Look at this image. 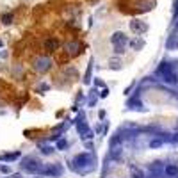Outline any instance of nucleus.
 <instances>
[{"label":"nucleus","instance_id":"f3484780","mask_svg":"<svg viewBox=\"0 0 178 178\" xmlns=\"http://www.w3.org/2000/svg\"><path fill=\"white\" fill-rule=\"evenodd\" d=\"M45 45H46L48 48H55V46H57V43H55V41H52V39H48V41L45 43Z\"/></svg>","mask_w":178,"mask_h":178},{"label":"nucleus","instance_id":"4468645a","mask_svg":"<svg viewBox=\"0 0 178 178\" xmlns=\"http://www.w3.org/2000/svg\"><path fill=\"white\" fill-rule=\"evenodd\" d=\"M41 153L43 155H50V153H54V150L50 148V146H41Z\"/></svg>","mask_w":178,"mask_h":178},{"label":"nucleus","instance_id":"5701e85b","mask_svg":"<svg viewBox=\"0 0 178 178\" xmlns=\"http://www.w3.org/2000/svg\"><path fill=\"white\" fill-rule=\"evenodd\" d=\"M36 178H39V176H36Z\"/></svg>","mask_w":178,"mask_h":178},{"label":"nucleus","instance_id":"dca6fc26","mask_svg":"<svg viewBox=\"0 0 178 178\" xmlns=\"http://www.w3.org/2000/svg\"><path fill=\"white\" fill-rule=\"evenodd\" d=\"M0 171H2L4 175H9V173H11V169H9L7 166H2V164H0Z\"/></svg>","mask_w":178,"mask_h":178},{"label":"nucleus","instance_id":"412c9836","mask_svg":"<svg viewBox=\"0 0 178 178\" xmlns=\"http://www.w3.org/2000/svg\"><path fill=\"white\" fill-rule=\"evenodd\" d=\"M134 176H135V178H142V173H141L139 169H134Z\"/></svg>","mask_w":178,"mask_h":178},{"label":"nucleus","instance_id":"f8f14e48","mask_svg":"<svg viewBox=\"0 0 178 178\" xmlns=\"http://www.w3.org/2000/svg\"><path fill=\"white\" fill-rule=\"evenodd\" d=\"M68 148V141L66 139H59L57 141V150H66Z\"/></svg>","mask_w":178,"mask_h":178},{"label":"nucleus","instance_id":"6ab92c4d","mask_svg":"<svg viewBox=\"0 0 178 178\" xmlns=\"http://www.w3.org/2000/svg\"><path fill=\"white\" fill-rule=\"evenodd\" d=\"M107 94H109V89H107V87H103V89H102V93H100V96H102V98H107Z\"/></svg>","mask_w":178,"mask_h":178},{"label":"nucleus","instance_id":"6e6552de","mask_svg":"<svg viewBox=\"0 0 178 178\" xmlns=\"http://www.w3.org/2000/svg\"><path fill=\"white\" fill-rule=\"evenodd\" d=\"M21 157L20 151H13V153H2L0 155V162H14Z\"/></svg>","mask_w":178,"mask_h":178},{"label":"nucleus","instance_id":"4be33fe9","mask_svg":"<svg viewBox=\"0 0 178 178\" xmlns=\"http://www.w3.org/2000/svg\"><path fill=\"white\" fill-rule=\"evenodd\" d=\"M2 45H4V43H2V39H0V50H2Z\"/></svg>","mask_w":178,"mask_h":178},{"label":"nucleus","instance_id":"ddd939ff","mask_svg":"<svg viewBox=\"0 0 178 178\" xmlns=\"http://www.w3.org/2000/svg\"><path fill=\"white\" fill-rule=\"evenodd\" d=\"M11 21H13V14H4V16H2V23H4V25H9Z\"/></svg>","mask_w":178,"mask_h":178},{"label":"nucleus","instance_id":"b1692460","mask_svg":"<svg viewBox=\"0 0 178 178\" xmlns=\"http://www.w3.org/2000/svg\"><path fill=\"white\" fill-rule=\"evenodd\" d=\"M9 178H11V176H9Z\"/></svg>","mask_w":178,"mask_h":178},{"label":"nucleus","instance_id":"39448f33","mask_svg":"<svg viewBox=\"0 0 178 178\" xmlns=\"http://www.w3.org/2000/svg\"><path fill=\"white\" fill-rule=\"evenodd\" d=\"M77 130H78V134L82 135L84 139H93V137H94L93 130L87 127V123H84V121H78V123H77Z\"/></svg>","mask_w":178,"mask_h":178},{"label":"nucleus","instance_id":"2eb2a0df","mask_svg":"<svg viewBox=\"0 0 178 178\" xmlns=\"http://www.w3.org/2000/svg\"><path fill=\"white\" fill-rule=\"evenodd\" d=\"M150 146H151V148H158V146H162V141L155 139V141H151V142H150Z\"/></svg>","mask_w":178,"mask_h":178},{"label":"nucleus","instance_id":"9b49d317","mask_svg":"<svg viewBox=\"0 0 178 178\" xmlns=\"http://www.w3.org/2000/svg\"><path fill=\"white\" fill-rule=\"evenodd\" d=\"M166 175H169V176H176V175H178V166H166Z\"/></svg>","mask_w":178,"mask_h":178},{"label":"nucleus","instance_id":"a211bd4d","mask_svg":"<svg viewBox=\"0 0 178 178\" xmlns=\"http://www.w3.org/2000/svg\"><path fill=\"white\" fill-rule=\"evenodd\" d=\"M132 46H134V48H141L142 41H141V39H139V41H132Z\"/></svg>","mask_w":178,"mask_h":178},{"label":"nucleus","instance_id":"9d476101","mask_svg":"<svg viewBox=\"0 0 178 178\" xmlns=\"http://www.w3.org/2000/svg\"><path fill=\"white\" fill-rule=\"evenodd\" d=\"M162 77H164V82H167V84H175V82H176V75H175L173 70L167 71V73H164Z\"/></svg>","mask_w":178,"mask_h":178},{"label":"nucleus","instance_id":"0eeeda50","mask_svg":"<svg viewBox=\"0 0 178 178\" xmlns=\"http://www.w3.org/2000/svg\"><path fill=\"white\" fill-rule=\"evenodd\" d=\"M130 28L134 30L135 34H142V32H146V28H148V25H146L144 21L132 20V21H130Z\"/></svg>","mask_w":178,"mask_h":178},{"label":"nucleus","instance_id":"aec40b11","mask_svg":"<svg viewBox=\"0 0 178 178\" xmlns=\"http://www.w3.org/2000/svg\"><path fill=\"white\" fill-rule=\"evenodd\" d=\"M48 89H50L48 84H41V85H39V91H48Z\"/></svg>","mask_w":178,"mask_h":178},{"label":"nucleus","instance_id":"20e7f679","mask_svg":"<svg viewBox=\"0 0 178 178\" xmlns=\"http://www.w3.org/2000/svg\"><path fill=\"white\" fill-rule=\"evenodd\" d=\"M41 173L50 175V176H59V175L63 173V167H61L59 164H46V166H43Z\"/></svg>","mask_w":178,"mask_h":178},{"label":"nucleus","instance_id":"f257e3e1","mask_svg":"<svg viewBox=\"0 0 178 178\" xmlns=\"http://www.w3.org/2000/svg\"><path fill=\"white\" fill-rule=\"evenodd\" d=\"M32 68H34L37 73H46V71L52 68V59H50L48 55L34 57V61H32Z\"/></svg>","mask_w":178,"mask_h":178},{"label":"nucleus","instance_id":"1a4fd4ad","mask_svg":"<svg viewBox=\"0 0 178 178\" xmlns=\"http://www.w3.org/2000/svg\"><path fill=\"white\" fill-rule=\"evenodd\" d=\"M64 50L68 52V54H77L78 50V41H68L64 45Z\"/></svg>","mask_w":178,"mask_h":178},{"label":"nucleus","instance_id":"7ed1b4c3","mask_svg":"<svg viewBox=\"0 0 178 178\" xmlns=\"http://www.w3.org/2000/svg\"><path fill=\"white\" fill-rule=\"evenodd\" d=\"M21 167L27 171V173H41V169H43V166L36 158H32V157H25L23 160H21Z\"/></svg>","mask_w":178,"mask_h":178},{"label":"nucleus","instance_id":"f03ea898","mask_svg":"<svg viewBox=\"0 0 178 178\" xmlns=\"http://www.w3.org/2000/svg\"><path fill=\"white\" fill-rule=\"evenodd\" d=\"M111 43H112V46H114V52L123 54V52H125V46L128 45V39L123 32H114V34L111 36Z\"/></svg>","mask_w":178,"mask_h":178},{"label":"nucleus","instance_id":"423d86ee","mask_svg":"<svg viewBox=\"0 0 178 178\" xmlns=\"http://www.w3.org/2000/svg\"><path fill=\"white\" fill-rule=\"evenodd\" d=\"M87 164H93V157L87 153H80L73 158V166H87Z\"/></svg>","mask_w":178,"mask_h":178}]
</instances>
